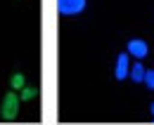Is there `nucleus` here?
Here are the masks:
<instances>
[{"label":"nucleus","mask_w":154,"mask_h":125,"mask_svg":"<svg viewBox=\"0 0 154 125\" xmlns=\"http://www.w3.org/2000/svg\"><path fill=\"white\" fill-rule=\"evenodd\" d=\"M19 94H14V90H10L2 99V109H0V116L5 121H14L17 118V111H19Z\"/></svg>","instance_id":"obj_1"},{"label":"nucleus","mask_w":154,"mask_h":125,"mask_svg":"<svg viewBox=\"0 0 154 125\" xmlns=\"http://www.w3.org/2000/svg\"><path fill=\"white\" fill-rule=\"evenodd\" d=\"M85 10V0H57V12L64 17H71Z\"/></svg>","instance_id":"obj_2"},{"label":"nucleus","mask_w":154,"mask_h":125,"mask_svg":"<svg viewBox=\"0 0 154 125\" xmlns=\"http://www.w3.org/2000/svg\"><path fill=\"white\" fill-rule=\"evenodd\" d=\"M131 73V66H128V54L121 52L119 57H116V69H114V78L116 80H123L126 76Z\"/></svg>","instance_id":"obj_3"},{"label":"nucleus","mask_w":154,"mask_h":125,"mask_svg":"<svg viewBox=\"0 0 154 125\" xmlns=\"http://www.w3.org/2000/svg\"><path fill=\"white\" fill-rule=\"evenodd\" d=\"M126 50L133 54V57L142 59V57L147 54V50H149V47H147V43H145V40H140V38H133V40H128V47H126Z\"/></svg>","instance_id":"obj_4"},{"label":"nucleus","mask_w":154,"mask_h":125,"mask_svg":"<svg viewBox=\"0 0 154 125\" xmlns=\"http://www.w3.org/2000/svg\"><path fill=\"white\" fill-rule=\"evenodd\" d=\"M145 66H142V61H137V64H133V66H131V73H128V76H131V80H133V83H142V80H145Z\"/></svg>","instance_id":"obj_5"},{"label":"nucleus","mask_w":154,"mask_h":125,"mask_svg":"<svg viewBox=\"0 0 154 125\" xmlns=\"http://www.w3.org/2000/svg\"><path fill=\"white\" fill-rule=\"evenodd\" d=\"M24 85H26L24 73H12V78H10V88H12V90H21Z\"/></svg>","instance_id":"obj_6"},{"label":"nucleus","mask_w":154,"mask_h":125,"mask_svg":"<svg viewBox=\"0 0 154 125\" xmlns=\"http://www.w3.org/2000/svg\"><path fill=\"white\" fill-rule=\"evenodd\" d=\"M19 92H21V94H19V99H21V102H29V99H33V97L38 94V90H36V88H26V85H24Z\"/></svg>","instance_id":"obj_7"},{"label":"nucleus","mask_w":154,"mask_h":125,"mask_svg":"<svg viewBox=\"0 0 154 125\" xmlns=\"http://www.w3.org/2000/svg\"><path fill=\"white\" fill-rule=\"evenodd\" d=\"M145 85H147V90H154V71L145 73Z\"/></svg>","instance_id":"obj_8"},{"label":"nucleus","mask_w":154,"mask_h":125,"mask_svg":"<svg viewBox=\"0 0 154 125\" xmlns=\"http://www.w3.org/2000/svg\"><path fill=\"white\" fill-rule=\"evenodd\" d=\"M152 113H154V104H152Z\"/></svg>","instance_id":"obj_9"}]
</instances>
